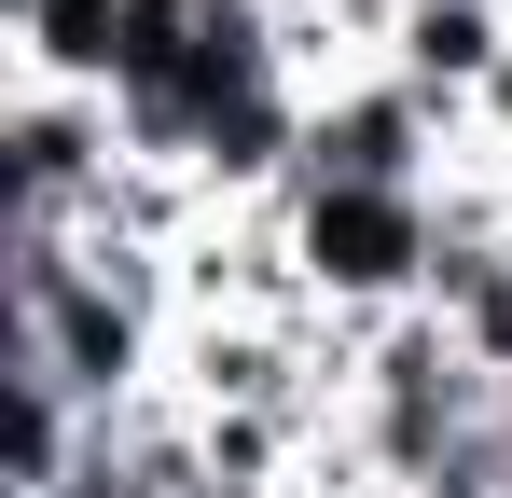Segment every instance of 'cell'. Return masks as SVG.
<instances>
[{
	"mask_svg": "<svg viewBox=\"0 0 512 498\" xmlns=\"http://www.w3.org/2000/svg\"><path fill=\"white\" fill-rule=\"evenodd\" d=\"M125 97H97V83H14L0 97V208L14 222H70L84 236L97 194L125 180Z\"/></svg>",
	"mask_w": 512,
	"mask_h": 498,
	"instance_id": "2",
	"label": "cell"
},
{
	"mask_svg": "<svg viewBox=\"0 0 512 498\" xmlns=\"http://www.w3.org/2000/svg\"><path fill=\"white\" fill-rule=\"evenodd\" d=\"M277 263H291V291H305L319 332L416 319L429 277H443V194H402V180H291L277 194Z\"/></svg>",
	"mask_w": 512,
	"mask_h": 498,
	"instance_id": "1",
	"label": "cell"
},
{
	"mask_svg": "<svg viewBox=\"0 0 512 498\" xmlns=\"http://www.w3.org/2000/svg\"><path fill=\"white\" fill-rule=\"evenodd\" d=\"M471 166V125H443L402 70H346L305 97V166L291 180H402V194H443Z\"/></svg>",
	"mask_w": 512,
	"mask_h": 498,
	"instance_id": "3",
	"label": "cell"
},
{
	"mask_svg": "<svg viewBox=\"0 0 512 498\" xmlns=\"http://www.w3.org/2000/svg\"><path fill=\"white\" fill-rule=\"evenodd\" d=\"M388 70L416 83L443 125H471V153H485V97L512 83V0H402Z\"/></svg>",
	"mask_w": 512,
	"mask_h": 498,
	"instance_id": "4",
	"label": "cell"
}]
</instances>
